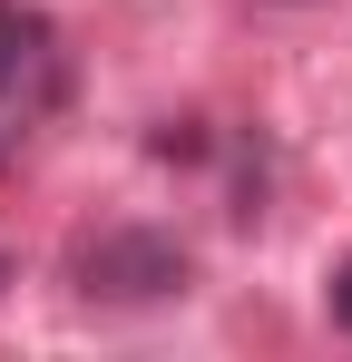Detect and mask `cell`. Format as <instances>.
Listing matches in <instances>:
<instances>
[{"label": "cell", "instance_id": "2", "mask_svg": "<svg viewBox=\"0 0 352 362\" xmlns=\"http://www.w3.org/2000/svg\"><path fill=\"white\" fill-rule=\"evenodd\" d=\"M40 59H49V20H40L30 0H0V98H10Z\"/></svg>", "mask_w": 352, "mask_h": 362}, {"label": "cell", "instance_id": "3", "mask_svg": "<svg viewBox=\"0 0 352 362\" xmlns=\"http://www.w3.org/2000/svg\"><path fill=\"white\" fill-rule=\"evenodd\" d=\"M147 147H157V157H206V137H196V118H167L157 137H147Z\"/></svg>", "mask_w": 352, "mask_h": 362}, {"label": "cell", "instance_id": "4", "mask_svg": "<svg viewBox=\"0 0 352 362\" xmlns=\"http://www.w3.org/2000/svg\"><path fill=\"white\" fill-rule=\"evenodd\" d=\"M323 303H333V323H343V333H352V255H343V264H333V284H323Z\"/></svg>", "mask_w": 352, "mask_h": 362}, {"label": "cell", "instance_id": "1", "mask_svg": "<svg viewBox=\"0 0 352 362\" xmlns=\"http://www.w3.org/2000/svg\"><path fill=\"white\" fill-rule=\"evenodd\" d=\"M69 274H78L88 303H176L196 264H186V245L157 235V226H108V235H88L69 255Z\"/></svg>", "mask_w": 352, "mask_h": 362}, {"label": "cell", "instance_id": "5", "mask_svg": "<svg viewBox=\"0 0 352 362\" xmlns=\"http://www.w3.org/2000/svg\"><path fill=\"white\" fill-rule=\"evenodd\" d=\"M0 284H10V255H0Z\"/></svg>", "mask_w": 352, "mask_h": 362}]
</instances>
